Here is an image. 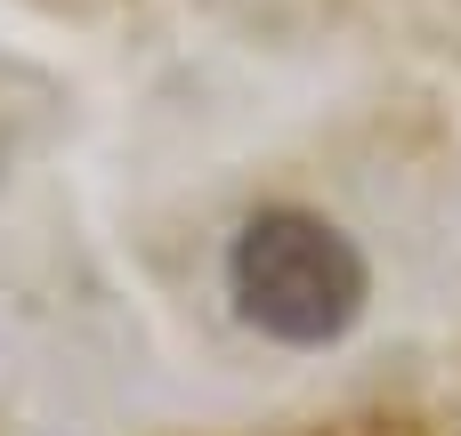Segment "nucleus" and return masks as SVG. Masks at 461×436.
Instances as JSON below:
<instances>
[{"instance_id": "f257e3e1", "label": "nucleus", "mask_w": 461, "mask_h": 436, "mask_svg": "<svg viewBox=\"0 0 461 436\" xmlns=\"http://www.w3.org/2000/svg\"><path fill=\"white\" fill-rule=\"evenodd\" d=\"M227 283H235L243 324L284 348L348 340L365 316V291H373L357 243L316 210H251L227 251Z\"/></svg>"}]
</instances>
